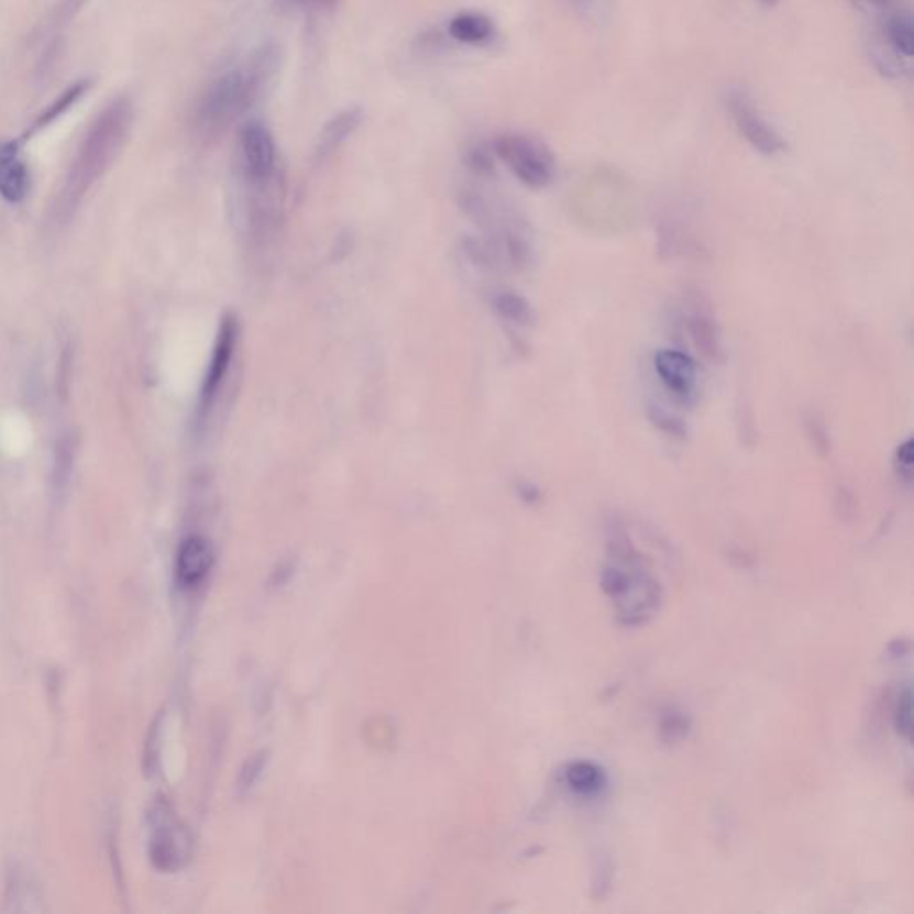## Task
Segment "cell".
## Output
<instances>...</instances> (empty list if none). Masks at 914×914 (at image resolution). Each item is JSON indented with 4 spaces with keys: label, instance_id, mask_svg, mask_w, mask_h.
Masks as SVG:
<instances>
[{
    "label": "cell",
    "instance_id": "6da1fadb",
    "mask_svg": "<svg viewBox=\"0 0 914 914\" xmlns=\"http://www.w3.org/2000/svg\"><path fill=\"white\" fill-rule=\"evenodd\" d=\"M283 54L275 43H263L236 67L214 77L195 102L194 133L202 142H217L263 99L279 74Z\"/></svg>",
    "mask_w": 914,
    "mask_h": 914
},
{
    "label": "cell",
    "instance_id": "7a4b0ae2",
    "mask_svg": "<svg viewBox=\"0 0 914 914\" xmlns=\"http://www.w3.org/2000/svg\"><path fill=\"white\" fill-rule=\"evenodd\" d=\"M134 110L128 97H117L86 129L67 177L54 202V220H67L85 195L119 156L133 128Z\"/></svg>",
    "mask_w": 914,
    "mask_h": 914
},
{
    "label": "cell",
    "instance_id": "3957f363",
    "mask_svg": "<svg viewBox=\"0 0 914 914\" xmlns=\"http://www.w3.org/2000/svg\"><path fill=\"white\" fill-rule=\"evenodd\" d=\"M495 154L527 188L543 190L554 180V154L536 137L504 134L495 142Z\"/></svg>",
    "mask_w": 914,
    "mask_h": 914
},
{
    "label": "cell",
    "instance_id": "277c9868",
    "mask_svg": "<svg viewBox=\"0 0 914 914\" xmlns=\"http://www.w3.org/2000/svg\"><path fill=\"white\" fill-rule=\"evenodd\" d=\"M238 176L243 186H265L277 179L274 136L260 120L246 122L238 136Z\"/></svg>",
    "mask_w": 914,
    "mask_h": 914
},
{
    "label": "cell",
    "instance_id": "5b68a950",
    "mask_svg": "<svg viewBox=\"0 0 914 914\" xmlns=\"http://www.w3.org/2000/svg\"><path fill=\"white\" fill-rule=\"evenodd\" d=\"M725 106L739 136L744 137L753 151L763 156H778L786 151V140L768 122L747 91L730 88L725 96Z\"/></svg>",
    "mask_w": 914,
    "mask_h": 914
},
{
    "label": "cell",
    "instance_id": "8992f818",
    "mask_svg": "<svg viewBox=\"0 0 914 914\" xmlns=\"http://www.w3.org/2000/svg\"><path fill=\"white\" fill-rule=\"evenodd\" d=\"M681 317L696 352L707 361L720 363L724 360L720 323L706 295L698 289H687Z\"/></svg>",
    "mask_w": 914,
    "mask_h": 914
},
{
    "label": "cell",
    "instance_id": "52a82bcc",
    "mask_svg": "<svg viewBox=\"0 0 914 914\" xmlns=\"http://www.w3.org/2000/svg\"><path fill=\"white\" fill-rule=\"evenodd\" d=\"M654 370L664 389L678 403L692 406L698 388V366L692 355L678 349H661L654 355Z\"/></svg>",
    "mask_w": 914,
    "mask_h": 914
},
{
    "label": "cell",
    "instance_id": "ba28073f",
    "mask_svg": "<svg viewBox=\"0 0 914 914\" xmlns=\"http://www.w3.org/2000/svg\"><path fill=\"white\" fill-rule=\"evenodd\" d=\"M238 343V320L236 317L228 315L220 323L219 334L214 340L213 354L209 360L208 372H206L205 384L200 389V411L208 412L213 406L214 398L219 394L220 384L225 379L231 368L232 355Z\"/></svg>",
    "mask_w": 914,
    "mask_h": 914
},
{
    "label": "cell",
    "instance_id": "9c48e42d",
    "mask_svg": "<svg viewBox=\"0 0 914 914\" xmlns=\"http://www.w3.org/2000/svg\"><path fill=\"white\" fill-rule=\"evenodd\" d=\"M170 813L165 804L156 805L152 813L154 819V836H152V861L162 870H174L179 867L180 858L185 852L186 839L183 838L179 827L170 819Z\"/></svg>",
    "mask_w": 914,
    "mask_h": 914
},
{
    "label": "cell",
    "instance_id": "30bf717a",
    "mask_svg": "<svg viewBox=\"0 0 914 914\" xmlns=\"http://www.w3.org/2000/svg\"><path fill=\"white\" fill-rule=\"evenodd\" d=\"M213 566V547L205 536H188L177 552V581L185 587H195L205 581Z\"/></svg>",
    "mask_w": 914,
    "mask_h": 914
},
{
    "label": "cell",
    "instance_id": "8fae6325",
    "mask_svg": "<svg viewBox=\"0 0 914 914\" xmlns=\"http://www.w3.org/2000/svg\"><path fill=\"white\" fill-rule=\"evenodd\" d=\"M31 176L20 154L19 142L0 145V195L8 202H22L27 197Z\"/></svg>",
    "mask_w": 914,
    "mask_h": 914
},
{
    "label": "cell",
    "instance_id": "7c38bea8",
    "mask_svg": "<svg viewBox=\"0 0 914 914\" xmlns=\"http://www.w3.org/2000/svg\"><path fill=\"white\" fill-rule=\"evenodd\" d=\"M361 122H363V110L360 106H351L334 114L318 133L317 142H315V162H328L329 157L355 133Z\"/></svg>",
    "mask_w": 914,
    "mask_h": 914
},
{
    "label": "cell",
    "instance_id": "4fadbf2b",
    "mask_svg": "<svg viewBox=\"0 0 914 914\" xmlns=\"http://www.w3.org/2000/svg\"><path fill=\"white\" fill-rule=\"evenodd\" d=\"M449 34L454 42L478 47V45L492 42L495 36V25L486 14L464 11V13L455 14L451 20Z\"/></svg>",
    "mask_w": 914,
    "mask_h": 914
},
{
    "label": "cell",
    "instance_id": "5bb4252c",
    "mask_svg": "<svg viewBox=\"0 0 914 914\" xmlns=\"http://www.w3.org/2000/svg\"><path fill=\"white\" fill-rule=\"evenodd\" d=\"M492 306L495 313L503 318L504 322L511 323L515 328H532L536 322V309L531 300L513 291V289H500L492 297Z\"/></svg>",
    "mask_w": 914,
    "mask_h": 914
},
{
    "label": "cell",
    "instance_id": "9a60e30c",
    "mask_svg": "<svg viewBox=\"0 0 914 914\" xmlns=\"http://www.w3.org/2000/svg\"><path fill=\"white\" fill-rule=\"evenodd\" d=\"M88 88H90V81H86V79L68 86L67 90L63 91L62 96L53 100V104L48 106L47 110L42 111V113L36 117L33 125H31V131H27L25 137L33 136L34 133H38V131H42L43 128L51 125L54 120L59 119L63 113H67L71 106L76 104L77 100L85 96V91H88Z\"/></svg>",
    "mask_w": 914,
    "mask_h": 914
},
{
    "label": "cell",
    "instance_id": "2e32d148",
    "mask_svg": "<svg viewBox=\"0 0 914 914\" xmlns=\"http://www.w3.org/2000/svg\"><path fill=\"white\" fill-rule=\"evenodd\" d=\"M566 781H569L573 792L593 795V793L601 792L602 786H604V773L597 764L579 761V763H573L569 768Z\"/></svg>",
    "mask_w": 914,
    "mask_h": 914
},
{
    "label": "cell",
    "instance_id": "e0dca14e",
    "mask_svg": "<svg viewBox=\"0 0 914 914\" xmlns=\"http://www.w3.org/2000/svg\"><path fill=\"white\" fill-rule=\"evenodd\" d=\"M647 417H649L650 423L663 432V434H667V437L673 438V440H686V422L679 415L670 411V409L663 408L659 404H649Z\"/></svg>",
    "mask_w": 914,
    "mask_h": 914
},
{
    "label": "cell",
    "instance_id": "ac0fdd59",
    "mask_svg": "<svg viewBox=\"0 0 914 914\" xmlns=\"http://www.w3.org/2000/svg\"><path fill=\"white\" fill-rule=\"evenodd\" d=\"M804 429L807 434V440L811 441V447L818 452L819 455L830 454V434L827 431L824 420L818 412H805Z\"/></svg>",
    "mask_w": 914,
    "mask_h": 914
},
{
    "label": "cell",
    "instance_id": "d6986e66",
    "mask_svg": "<svg viewBox=\"0 0 914 914\" xmlns=\"http://www.w3.org/2000/svg\"><path fill=\"white\" fill-rule=\"evenodd\" d=\"M893 470H895L896 477H899V481H901V483H913V438H907V440L902 441L901 445L896 447L895 455H893Z\"/></svg>",
    "mask_w": 914,
    "mask_h": 914
},
{
    "label": "cell",
    "instance_id": "ffe728a7",
    "mask_svg": "<svg viewBox=\"0 0 914 914\" xmlns=\"http://www.w3.org/2000/svg\"><path fill=\"white\" fill-rule=\"evenodd\" d=\"M286 10L300 11V13L323 14L337 10L342 0H277Z\"/></svg>",
    "mask_w": 914,
    "mask_h": 914
},
{
    "label": "cell",
    "instance_id": "44dd1931",
    "mask_svg": "<svg viewBox=\"0 0 914 914\" xmlns=\"http://www.w3.org/2000/svg\"><path fill=\"white\" fill-rule=\"evenodd\" d=\"M858 11L870 14V16H881L888 11L895 10L896 5H901V0H850Z\"/></svg>",
    "mask_w": 914,
    "mask_h": 914
},
{
    "label": "cell",
    "instance_id": "7402d4cb",
    "mask_svg": "<svg viewBox=\"0 0 914 914\" xmlns=\"http://www.w3.org/2000/svg\"><path fill=\"white\" fill-rule=\"evenodd\" d=\"M573 11H577L584 19H601L606 13L609 0H566Z\"/></svg>",
    "mask_w": 914,
    "mask_h": 914
},
{
    "label": "cell",
    "instance_id": "603a6c76",
    "mask_svg": "<svg viewBox=\"0 0 914 914\" xmlns=\"http://www.w3.org/2000/svg\"><path fill=\"white\" fill-rule=\"evenodd\" d=\"M896 729L904 738L911 736V692L905 690L904 695L899 698V706L895 713Z\"/></svg>",
    "mask_w": 914,
    "mask_h": 914
},
{
    "label": "cell",
    "instance_id": "cb8c5ba5",
    "mask_svg": "<svg viewBox=\"0 0 914 914\" xmlns=\"http://www.w3.org/2000/svg\"><path fill=\"white\" fill-rule=\"evenodd\" d=\"M759 2H764V4L772 5L778 2V0H759Z\"/></svg>",
    "mask_w": 914,
    "mask_h": 914
}]
</instances>
